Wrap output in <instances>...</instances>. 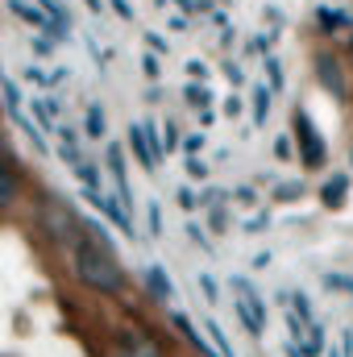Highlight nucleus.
Segmentation results:
<instances>
[{
  "instance_id": "nucleus-16",
  "label": "nucleus",
  "mask_w": 353,
  "mask_h": 357,
  "mask_svg": "<svg viewBox=\"0 0 353 357\" xmlns=\"http://www.w3.org/2000/svg\"><path fill=\"white\" fill-rule=\"evenodd\" d=\"M0 91H4V108H8V116H17V112H21V91L13 88V84H4V79H0Z\"/></svg>"
},
{
  "instance_id": "nucleus-6",
  "label": "nucleus",
  "mask_w": 353,
  "mask_h": 357,
  "mask_svg": "<svg viewBox=\"0 0 353 357\" xmlns=\"http://www.w3.org/2000/svg\"><path fill=\"white\" fill-rule=\"evenodd\" d=\"M88 204H96V208H100V212H104V216H108V220H112V225L125 233V237H137V233H133V220H129V208H125V204H117V199H104V195H100V187H88Z\"/></svg>"
},
{
  "instance_id": "nucleus-20",
  "label": "nucleus",
  "mask_w": 353,
  "mask_h": 357,
  "mask_svg": "<svg viewBox=\"0 0 353 357\" xmlns=\"http://www.w3.org/2000/svg\"><path fill=\"white\" fill-rule=\"evenodd\" d=\"M200 287H204V295H208V303H216V295H220V287H216V278H212V274H204V278H200Z\"/></svg>"
},
{
  "instance_id": "nucleus-14",
  "label": "nucleus",
  "mask_w": 353,
  "mask_h": 357,
  "mask_svg": "<svg viewBox=\"0 0 353 357\" xmlns=\"http://www.w3.org/2000/svg\"><path fill=\"white\" fill-rule=\"evenodd\" d=\"M303 349H308V357L324 354V328H320L316 320H308V345H303Z\"/></svg>"
},
{
  "instance_id": "nucleus-10",
  "label": "nucleus",
  "mask_w": 353,
  "mask_h": 357,
  "mask_svg": "<svg viewBox=\"0 0 353 357\" xmlns=\"http://www.w3.org/2000/svg\"><path fill=\"white\" fill-rule=\"evenodd\" d=\"M146 287L154 291V299H163V303L171 299V278H167V270L158 266V262H150V266H146Z\"/></svg>"
},
{
  "instance_id": "nucleus-17",
  "label": "nucleus",
  "mask_w": 353,
  "mask_h": 357,
  "mask_svg": "<svg viewBox=\"0 0 353 357\" xmlns=\"http://www.w3.org/2000/svg\"><path fill=\"white\" fill-rule=\"evenodd\" d=\"M266 112H270V88H258L254 91V121L258 125L266 121Z\"/></svg>"
},
{
  "instance_id": "nucleus-11",
  "label": "nucleus",
  "mask_w": 353,
  "mask_h": 357,
  "mask_svg": "<svg viewBox=\"0 0 353 357\" xmlns=\"http://www.w3.org/2000/svg\"><path fill=\"white\" fill-rule=\"evenodd\" d=\"M345 187H350V175H337L324 183V191H320V199L329 204V208H341L345 204Z\"/></svg>"
},
{
  "instance_id": "nucleus-8",
  "label": "nucleus",
  "mask_w": 353,
  "mask_h": 357,
  "mask_svg": "<svg viewBox=\"0 0 353 357\" xmlns=\"http://www.w3.org/2000/svg\"><path fill=\"white\" fill-rule=\"evenodd\" d=\"M316 71H320V84L333 91V96H345V84H341V63L333 54H320L316 59Z\"/></svg>"
},
{
  "instance_id": "nucleus-25",
  "label": "nucleus",
  "mask_w": 353,
  "mask_h": 357,
  "mask_svg": "<svg viewBox=\"0 0 353 357\" xmlns=\"http://www.w3.org/2000/svg\"><path fill=\"white\" fill-rule=\"evenodd\" d=\"M187 171H191V175H195V178H204V175H208V167H204L200 158H191V162H187Z\"/></svg>"
},
{
  "instance_id": "nucleus-13",
  "label": "nucleus",
  "mask_w": 353,
  "mask_h": 357,
  "mask_svg": "<svg viewBox=\"0 0 353 357\" xmlns=\"http://www.w3.org/2000/svg\"><path fill=\"white\" fill-rule=\"evenodd\" d=\"M17 191H21V178L13 175L8 167H0V208H8L17 199Z\"/></svg>"
},
{
  "instance_id": "nucleus-4",
  "label": "nucleus",
  "mask_w": 353,
  "mask_h": 357,
  "mask_svg": "<svg viewBox=\"0 0 353 357\" xmlns=\"http://www.w3.org/2000/svg\"><path fill=\"white\" fill-rule=\"evenodd\" d=\"M295 133H299V158H303V167H320L324 162V137L316 133V125L308 121V112H295Z\"/></svg>"
},
{
  "instance_id": "nucleus-30",
  "label": "nucleus",
  "mask_w": 353,
  "mask_h": 357,
  "mask_svg": "<svg viewBox=\"0 0 353 357\" xmlns=\"http://www.w3.org/2000/svg\"><path fill=\"white\" fill-rule=\"evenodd\" d=\"M88 8H91V13H96V8H100V0H88Z\"/></svg>"
},
{
  "instance_id": "nucleus-22",
  "label": "nucleus",
  "mask_w": 353,
  "mask_h": 357,
  "mask_svg": "<svg viewBox=\"0 0 353 357\" xmlns=\"http://www.w3.org/2000/svg\"><path fill=\"white\" fill-rule=\"evenodd\" d=\"M266 75H270V88H283V67H278L274 59L266 63Z\"/></svg>"
},
{
  "instance_id": "nucleus-2",
  "label": "nucleus",
  "mask_w": 353,
  "mask_h": 357,
  "mask_svg": "<svg viewBox=\"0 0 353 357\" xmlns=\"http://www.w3.org/2000/svg\"><path fill=\"white\" fill-rule=\"evenodd\" d=\"M233 291L241 295V299H237V316H241V324L250 328V337H262V333H266V307H262V299L254 295V287H250L241 274L233 278Z\"/></svg>"
},
{
  "instance_id": "nucleus-21",
  "label": "nucleus",
  "mask_w": 353,
  "mask_h": 357,
  "mask_svg": "<svg viewBox=\"0 0 353 357\" xmlns=\"http://www.w3.org/2000/svg\"><path fill=\"white\" fill-rule=\"evenodd\" d=\"M291 303H295V312H299L303 320H316V316H312V303H308V295H291Z\"/></svg>"
},
{
  "instance_id": "nucleus-19",
  "label": "nucleus",
  "mask_w": 353,
  "mask_h": 357,
  "mask_svg": "<svg viewBox=\"0 0 353 357\" xmlns=\"http://www.w3.org/2000/svg\"><path fill=\"white\" fill-rule=\"evenodd\" d=\"M75 175H80V183H84V187H100V175H96V171H91L88 162H84V158H80V162H75Z\"/></svg>"
},
{
  "instance_id": "nucleus-12",
  "label": "nucleus",
  "mask_w": 353,
  "mask_h": 357,
  "mask_svg": "<svg viewBox=\"0 0 353 357\" xmlns=\"http://www.w3.org/2000/svg\"><path fill=\"white\" fill-rule=\"evenodd\" d=\"M8 13L21 17V21H29V25H50V17H46L42 8H29L25 0H8Z\"/></svg>"
},
{
  "instance_id": "nucleus-29",
  "label": "nucleus",
  "mask_w": 353,
  "mask_h": 357,
  "mask_svg": "<svg viewBox=\"0 0 353 357\" xmlns=\"http://www.w3.org/2000/svg\"><path fill=\"white\" fill-rule=\"evenodd\" d=\"M112 8H117L121 17H133V8H129V0H112Z\"/></svg>"
},
{
  "instance_id": "nucleus-9",
  "label": "nucleus",
  "mask_w": 353,
  "mask_h": 357,
  "mask_svg": "<svg viewBox=\"0 0 353 357\" xmlns=\"http://www.w3.org/2000/svg\"><path fill=\"white\" fill-rule=\"evenodd\" d=\"M171 324H175L179 333H183V337H187V341H191V345H195V349H200L204 357H216V354H212V345H208V341H204V337L195 333V320H191V316H183V312H175V316H171Z\"/></svg>"
},
{
  "instance_id": "nucleus-18",
  "label": "nucleus",
  "mask_w": 353,
  "mask_h": 357,
  "mask_svg": "<svg viewBox=\"0 0 353 357\" xmlns=\"http://www.w3.org/2000/svg\"><path fill=\"white\" fill-rule=\"evenodd\" d=\"M100 133H104V112L91 104L88 108V137H100Z\"/></svg>"
},
{
  "instance_id": "nucleus-7",
  "label": "nucleus",
  "mask_w": 353,
  "mask_h": 357,
  "mask_svg": "<svg viewBox=\"0 0 353 357\" xmlns=\"http://www.w3.org/2000/svg\"><path fill=\"white\" fill-rule=\"evenodd\" d=\"M117 357H163V345L154 337H146V333H125Z\"/></svg>"
},
{
  "instance_id": "nucleus-26",
  "label": "nucleus",
  "mask_w": 353,
  "mask_h": 357,
  "mask_svg": "<svg viewBox=\"0 0 353 357\" xmlns=\"http://www.w3.org/2000/svg\"><path fill=\"white\" fill-rule=\"evenodd\" d=\"M274 154H278V158H287V154H291V142H287V137H278V142H274Z\"/></svg>"
},
{
  "instance_id": "nucleus-23",
  "label": "nucleus",
  "mask_w": 353,
  "mask_h": 357,
  "mask_svg": "<svg viewBox=\"0 0 353 357\" xmlns=\"http://www.w3.org/2000/svg\"><path fill=\"white\" fill-rule=\"evenodd\" d=\"M142 71H146V79H158V71H163V67H158V59H150V54H146V59H142Z\"/></svg>"
},
{
  "instance_id": "nucleus-27",
  "label": "nucleus",
  "mask_w": 353,
  "mask_h": 357,
  "mask_svg": "<svg viewBox=\"0 0 353 357\" xmlns=\"http://www.w3.org/2000/svg\"><path fill=\"white\" fill-rule=\"evenodd\" d=\"M146 46H154V50H167V42H163L158 33H146Z\"/></svg>"
},
{
  "instance_id": "nucleus-15",
  "label": "nucleus",
  "mask_w": 353,
  "mask_h": 357,
  "mask_svg": "<svg viewBox=\"0 0 353 357\" xmlns=\"http://www.w3.org/2000/svg\"><path fill=\"white\" fill-rule=\"evenodd\" d=\"M204 333H212V345H216V354H220V357H237V354H233V345H229V337L220 333V324H216V320H208V324H204Z\"/></svg>"
},
{
  "instance_id": "nucleus-24",
  "label": "nucleus",
  "mask_w": 353,
  "mask_h": 357,
  "mask_svg": "<svg viewBox=\"0 0 353 357\" xmlns=\"http://www.w3.org/2000/svg\"><path fill=\"white\" fill-rule=\"evenodd\" d=\"M179 208H195V195H191V191H187V187H179Z\"/></svg>"
},
{
  "instance_id": "nucleus-31",
  "label": "nucleus",
  "mask_w": 353,
  "mask_h": 357,
  "mask_svg": "<svg viewBox=\"0 0 353 357\" xmlns=\"http://www.w3.org/2000/svg\"><path fill=\"white\" fill-rule=\"evenodd\" d=\"M333 357H345V354H333Z\"/></svg>"
},
{
  "instance_id": "nucleus-1",
  "label": "nucleus",
  "mask_w": 353,
  "mask_h": 357,
  "mask_svg": "<svg viewBox=\"0 0 353 357\" xmlns=\"http://www.w3.org/2000/svg\"><path fill=\"white\" fill-rule=\"evenodd\" d=\"M71 266H75V278L91 287V291H100V295H121L125 291V274H121V258L104 245V241H96L88 229L71 241Z\"/></svg>"
},
{
  "instance_id": "nucleus-28",
  "label": "nucleus",
  "mask_w": 353,
  "mask_h": 357,
  "mask_svg": "<svg viewBox=\"0 0 353 357\" xmlns=\"http://www.w3.org/2000/svg\"><path fill=\"white\" fill-rule=\"evenodd\" d=\"M33 50H38V54H50V50H54V42H46V38H38V42H33Z\"/></svg>"
},
{
  "instance_id": "nucleus-5",
  "label": "nucleus",
  "mask_w": 353,
  "mask_h": 357,
  "mask_svg": "<svg viewBox=\"0 0 353 357\" xmlns=\"http://www.w3.org/2000/svg\"><path fill=\"white\" fill-rule=\"evenodd\" d=\"M129 142H133V150H137V158H142L146 171H154V167L163 162V146L154 142V129H150V125H133V129H129Z\"/></svg>"
},
{
  "instance_id": "nucleus-3",
  "label": "nucleus",
  "mask_w": 353,
  "mask_h": 357,
  "mask_svg": "<svg viewBox=\"0 0 353 357\" xmlns=\"http://www.w3.org/2000/svg\"><path fill=\"white\" fill-rule=\"evenodd\" d=\"M42 225H46V237H50V241H59V245H71V241L84 233V229L75 225V216H71L59 199H50V204L42 208Z\"/></svg>"
}]
</instances>
